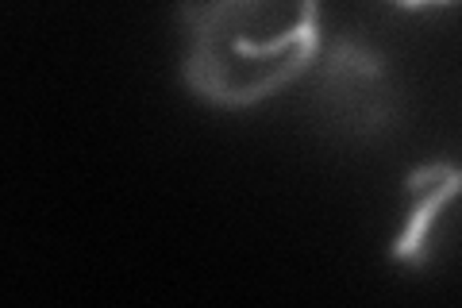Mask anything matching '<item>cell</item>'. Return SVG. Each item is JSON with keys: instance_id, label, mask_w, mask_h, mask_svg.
Listing matches in <instances>:
<instances>
[{"instance_id": "cell-2", "label": "cell", "mask_w": 462, "mask_h": 308, "mask_svg": "<svg viewBox=\"0 0 462 308\" xmlns=\"http://www.w3.org/2000/svg\"><path fill=\"white\" fill-rule=\"evenodd\" d=\"M316 112L346 143H374L397 120V85L382 51L343 32L316 66Z\"/></svg>"}, {"instance_id": "cell-4", "label": "cell", "mask_w": 462, "mask_h": 308, "mask_svg": "<svg viewBox=\"0 0 462 308\" xmlns=\"http://www.w3.org/2000/svg\"><path fill=\"white\" fill-rule=\"evenodd\" d=\"M458 166L455 163H428V166H416L409 178H404V193H412V197H420V193H428L431 185H439L443 178H451Z\"/></svg>"}, {"instance_id": "cell-5", "label": "cell", "mask_w": 462, "mask_h": 308, "mask_svg": "<svg viewBox=\"0 0 462 308\" xmlns=\"http://www.w3.org/2000/svg\"><path fill=\"white\" fill-rule=\"evenodd\" d=\"M393 5L404 12H416V8H455L462 0H393Z\"/></svg>"}, {"instance_id": "cell-1", "label": "cell", "mask_w": 462, "mask_h": 308, "mask_svg": "<svg viewBox=\"0 0 462 308\" xmlns=\"http://www.w3.org/2000/svg\"><path fill=\"white\" fill-rule=\"evenodd\" d=\"M181 85L239 112L278 97L320 62V0H178Z\"/></svg>"}, {"instance_id": "cell-3", "label": "cell", "mask_w": 462, "mask_h": 308, "mask_svg": "<svg viewBox=\"0 0 462 308\" xmlns=\"http://www.w3.org/2000/svg\"><path fill=\"white\" fill-rule=\"evenodd\" d=\"M458 193H462V170H455L451 178H443L439 185H431L428 193H420V204H416L412 216L404 219L401 236L393 239V247H389V258L401 262V266H409V270H424L428 262H431L428 228L436 224V216H439Z\"/></svg>"}]
</instances>
